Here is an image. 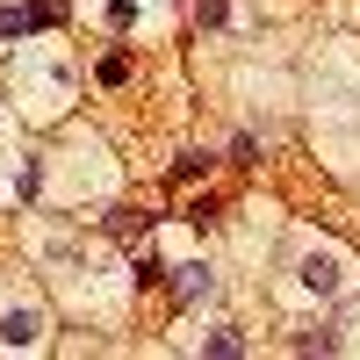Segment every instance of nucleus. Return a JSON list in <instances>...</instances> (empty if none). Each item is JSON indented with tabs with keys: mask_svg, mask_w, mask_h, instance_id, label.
Returning <instances> with one entry per match:
<instances>
[{
	"mask_svg": "<svg viewBox=\"0 0 360 360\" xmlns=\"http://www.w3.org/2000/svg\"><path fill=\"white\" fill-rule=\"evenodd\" d=\"M295 288L310 295V303H339V295L353 288V266L339 245H310L303 259H295Z\"/></svg>",
	"mask_w": 360,
	"mask_h": 360,
	"instance_id": "f257e3e1",
	"label": "nucleus"
},
{
	"mask_svg": "<svg viewBox=\"0 0 360 360\" xmlns=\"http://www.w3.org/2000/svg\"><path fill=\"white\" fill-rule=\"evenodd\" d=\"M44 339V310H0V353H29V346H37Z\"/></svg>",
	"mask_w": 360,
	"mask_h": 360,
	"instance_id": "f03ea898",
	"label": "nucleus"
},
{
	"mask_svg": "<svg viewBox=\"0 0 360 360\" xmlns=\"http://www.w3.org/2000/svg\"><path fill=\"white\" fill-rule=\"evenodd\" d=\"M173 295L180 303H209V295H217V266H202V259H188V266H173Z\"/></svg>",
	"mask_w": 360,
	"mask_h": 360,
	"instance_id": "7ed1b4c3",
	"label": "nucleus"
},
{
	"mask_svg": "<svg viewBox=\"0 0 360 360\" xmlns=\"http://www.w3.org/2000/svg\"><path fill=\"white\" fill-rule=\"evenodd\" d=\"M202 353H217V360L245 353V339H238V324H209V332H202Z\"/></svg>",
	"mask_w": 360,
	"mask_h": 360,
	"instance_id": "20e7f679",
	"label": "nucleus"
},
{
	"mask_svg": "<svg viewBox=\"0 0 360 360\" xmlns=\"http://www.w3.org/2000/svg\"><path fill=\"white\" fill-rule=\"evenodd\" d=\"M37 188H44V166H37V159H29V166L15 173V195H22V202H37Z\"/></svg>",
	"mask_w": 360,
	"mask_h": 360,
	"instance_id": "39448f33",
	"label": "nucleus"
},
{
	"mask_svg": "<svg viewBox=\"0 0 360 360\" xmlns=\"http://www.w3.org/2000/svg\"><path fill=\"white\" fill-rule=\"evenodd\" d=\"M123 79H130V58L108 51V58H101V86H123Z\"/></svg>",
	"mask_w": 360,
	"mask_h": 360,
	"instance_id": "423d86ee",
	"label": "nucleus"
},
{
	"mask_svg": "<svg viewBox=\"0 0 360 360\" xmlns=\"http://www.w3.org/2000/svg\"><path fill=\"white\" fill-rule=\"evenodd\" d=\"M22 8H29V22H37V29H51L58 15H65V8H58V0H22Z\"/></svg>",
	"mask_w": 360,
	"mask_h": 360,
	"instance_id": "0eeeda50",
	"label": "nucleus"
},
{
	"mask_svg": "<svg viewBox=\"0 0 360 360\" xmlns=\"http://www.w3.org/2000/svg\"><path fill=\"white\" fill-rule=\"evenodd\" d=\"M22 29H37V22H29V8H0V37H22Z\"/></svg>",
	"mask_w": 360,
	"mask_h": 360,
	"instance_id": "6e6552de",
	"label": "nucleus"
},
{
	"mask_svg": "<svg viewBox=\"0 0 360 360\" xmlns=\"http://www.w3.org/2000/svg\"><path fill=\"white\" fill-rule=\"evenodd\" d=\"M137 281H166V266H159V252H152V245L137 252Z\"/></svg>",
	"mask_w": 360,
	"mask_h": 360,
	"instance_id": "1a4fd4ad",
	"label": "nucleus"
},
{
	"mask_svg": "<svg viewBox=\"0 0 360 360\" xmlns=\"http://www.w3.org/2000/svg\"><path fill=\"white\" fill-rule=\"evenodd\" d=\"M195 173H209V159H202V152H188V159H173V180H195Z\"/></svg>",
	"mask_w": 360,
	"mask_h": 360,
	"instance_id": "9d476101",
	"label": "nucleus"
},
{
	"mask_svg": "<svg viewBox=\"0 0 360 360\" xmlns=\"http://www.w3.org/2000/svg\"><path fill=\"white\" fill-rule=\"evenodd\" d=\"M224 15H231V0H202V22H209V29H217Z\"/></svg>",
	"mask_w": 360,
	"mask_h": 360,
	"instance_id": "9b49d317",
	"label": "nucleus"
}]
</instances>
